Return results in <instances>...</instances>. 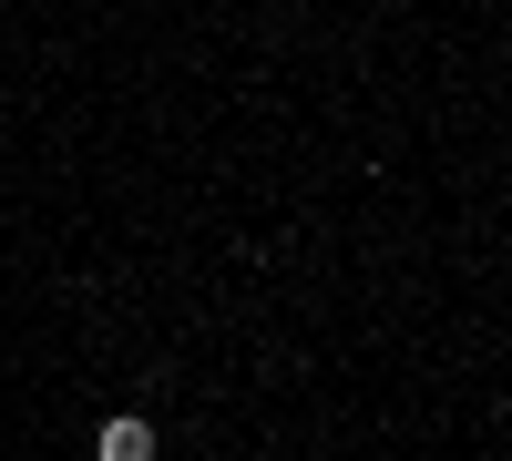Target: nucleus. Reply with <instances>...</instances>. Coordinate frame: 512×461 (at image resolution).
<instances>
[{"instance_id": "obj_1", "label": "nucleus", "mask_w": 512, "mask_h": 461, "mask_svg": "<svg viewBox=\"0 0 512 461\" xmlns=\"http://www.w3.org/2000/svg\"><path fill=\"white\" fill-rule=\"evenodd\" d=\"M93 451H103V461H154V421H134V410H123V421H103Z\"/></svg>"}]
</instances>
